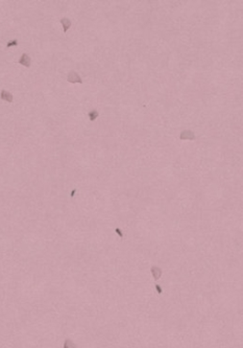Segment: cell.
I'll return each mask as SVG.
<instances>
[{
  "label": "cell",
  "mask_w": 243,
  "mask_h": 348,
  "mask_svg": "<svg viewBox=\"0 0 243 348\" xmlns=\"http://www.w3.org/2000/svg\"><path fill=\"white\" fill-rule=\"evenodd\" d=\"M179 139H182V140H186V139L194 140L195 139V134H194V132L192 130H185L181 133V135H179Z\"/></svg>",
  "instance_id": "obj_2"
},
{
  "label": "cell",
  "mask_w": 243,
  "mask_h": 348,
  "mask_svg": "<svg viewBox=\"0 0 243 348\" xmlns=\"http://www.w3.org/2000/svg\"><path fill=\"white\" fill-rule=\"evenodd\" d=\"M67 80L69 83H72V84H75V83H79V84H81L82 80L81 77L79 75V73L75 71H70L67 75Z\"/></svg>",
  "instance_id": "obj_1"
},
{
  "label": "cell",
  "mask_w": 243,
  "mask_h": 348,
  "mask_svg": "<svg viewBox=\"0 0 243 348\" xmlns=\"http://www.w3.org/2000/svg\"><path fill=\"white\" fill-rule=\"evenodd\" d=\"M60 22L62 23V25H63V31H64V33H67V31H68V29L70 28L71 24H72V22H71L70 19L66 18V17H65V18H62V19H61Z\"/></svg>",
  "instance_id": "obj_6"
},
{
  "label": "cell",
  "mask_w": 243,
  "mask_h": 348,
  "mask_svg": "<svg viewBox=\"0 0 243 348\" xmlns=\"http://www.w3.org/2000/svg\"><path fill=\"white\" fill-rule=\"evenodd\" d=\"M88 116H89V119H90L91 121H94V120L99 116V113L97 110H92V111H90L88 113Z\"/></svg>",
  "instance_id": "obj_7"
},
{
  "label": "cell",
  "mask_w": 243,
  "mask_h": 348,
  "mask_svg": "<svg viewBox=\"0 0 243 348\" xmlns=\"http://www.w3.org/2000/svg\"><path fill=\"white\" fill-rule=\"evenodd\" d=\"M63 348H77V347L72 340H70V339H66L64 342V346H63Z\"/></svg>",
  "instance_id": "obj_8"
},
{
  "label": "cell",
  "mask_w": 243,
  "mask_h": 348,
  "mask_svg": "<svg viewBox=\"0 0 243 348\" xmlns=\"http://www.w3.org/2000/svg\"><path fill=\"white\" fill-rule=\"evenodd\" d=\"M0 98H1L2 101H7V103H12V101H14L13 94L10 92H8V91H6V90H2L1 92H0Z\"/></svg>",
  "instance_id": "obj_4"
},
{
  "label": "cell",
  "mask_w": 243,
  "mask_h": 348,
  "mask_svg": "<svg viewBox=\"0 0 243 348\" xmlns=\"http://www.w3.org/2000/svg\"><path fill=\"white\" fill-rule=\"evenodd\" d=\"M17 45H18V41L15 39V40H12V41L7 42V44H6V47H12V46H17Z\"/></svg>",
  "instance_id": "obj_9"
},
{
  "label": "cell",
  "mask_w": 243,
  "mask_h": 348,
  "mask_svg": "<svg viewBox=\"0 0 243 348\" xmlns=\"http://www.w3.org/2000/svg\"><path fill=\"white\" fill-rule=\"evenodd\" d=\"M115 231H116V233H117V234L120 236V238H122V237H123V233H122L121 229H120V228H116Z\"/></svg>",
  "instance_id": "obj_10"
},
{
  "label": "cell",
  "mask_w": 243,
  "mask_h": 348,
  "mask_svg": "<svg viewBox=\"0 0 243 348\" xmlns=\"http://www.w3.org/2000/svg\"><path fill=\"white\" fill-rule=\"evenodd\" d=\"M150 272H151V275H153V278H155L156 280H159V279H160V277L162 276V270L159 268V267H157V266L151 267Z\"/></svg>",
  "instance_id": "obj_5"
},
{
  "label": "cell",
  "mask_w": 243,
  "mask_h": 348,
  "mask_svg": "<svg viewBox=\"0 0 243 348\" xmlns=\"http://www.w3.org/2000/svg\"><path fill=\"white\" fill-rule=\"evenodd\" d=\"M156 288H157V291H158V294H160V295H161L162 293H163V291H162L161 286H160L159 284H156Z\"/></svg>",
  "instance_id": "obj_11"
},
{
  "label": "cell",
  "mask_w": 243,
  "mask_h": 348,
  "mask_svg": "<svg viewBox=\"0 0 243 348\" xmlns=\"http://www.w3.org/2000/svg\"><path fill=\"white\" fill-rule=\"evenodd\" d=\"M19 64L23 65L25 67H30L31 65V59L27 54H23L21 58L19 59Z\"/></svg>",
  "instance_id": "obj_3"
}]
</instances>
